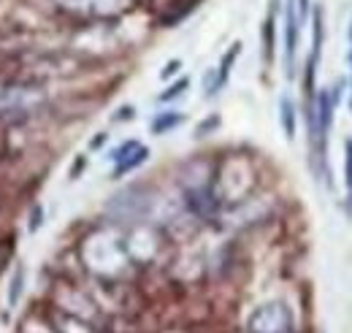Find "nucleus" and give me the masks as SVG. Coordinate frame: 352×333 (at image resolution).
<instances>
[{
    "label": "nucleus",
    "instance_id": "nucleus-1",
    "mask_svg": "<svg viewBox=\"0 0 352 333\" xmlns=\"http://www.w3.org/2000/svg\"><path fill=\"white\" fill-rule=\"evenodd\" d=\"M82 257L85 266L100 279H120L133 260L128 244L111 233H92L82 247Z\"/></svg>",
    "mask_w": 352,
    "mask_h": 333
},
{
    "label": "nucleus",
    "instance_id": "nucleus-2",
    "mask_svg": "<svg viewBox=\"0 0 352 333\" xmlns=\"http://www.w3.org/2000/svg\"><path fill=\"white\" fill-rule=\"evenodd\" d=\"M57 11L82 22H111L131 8V0H52Z\"/></svg>",
    "mask_w": 352,
    "mask_h": 333
},
{
    "label": "nucleus",
    "instance_id": "nucleus-3",
    "mask_svg": "<svg viewBox=\"0 0 352 333\" xmlns=\"http://www.w3.org/2000/svg\"><path fill=\"white\" fill-rule=\"evenodd\" d=\"M247 333H296V317L287 303L268 301L247 317Z\"/></svg>",
    "mask_w": 352,
    "mask_h": 333
},
{
    "label": "nucleus",
    "instance_id": "nucleus-4",
    "mask_svg": "<svg viewBox=\"0 0 352 333\" xmlns=\"http://www.w3.org/2000/svg\"><path fill=\"white\" fill-rule=\"evenodd\" d=\"M44 100L46 92L36 84H0V114H30Z\"/></svg>",
    "mask_w": 352,
    "mask_h": 333
},
{
    "label": "nucleus",
    "instance_id": "nucleus-5",
    "mask_svg": "<svg viewBox=\"0 0 352 333\" xmlns=\"http://www.w3.org/2000/svg\"><path fill=\"white\" fill-rule=\"evenodd\" d=\"M146 158H149V149H146L144 144H138V141H125L120 149L111 152V160H114V179H120V176L135 171L141 163H146Z\"/></svg>",
    "mask_w": 352,
    "mask_h": 333
},
{
    "label": "nucleus",
    "instance_id": "nucleus-6",
    "mask_svg": "<svg viewBox=\"0 0 352 333\" xmlns=\"http://www.w3.org/2000/svg\"><path fill=\"white\" fill-rule=\"evenodd\" d=\"M298 28H301V19H298L296 0H287V6H285V68H287V76H293V65H296Z\"/></svg>",
    "mask_w": 352,
    "mask_h": 333
},
{
    "label": "nucleus",
    "instance_id": "nucleus-7",
    "mask_svg": "<svg viewBox=\"0 0 352 333\" xmlns=\"http://www.w3.org/2000/svg\"><path fill=\"white\" fill-rule=\"evenodd\" d=\"M239 54H241V43L236 41L225 54H222V60H220V65L204 79V95L206 98H214L217 92H220L222 87H225V82L230 79V71H233V63L239 60Z\"/></svg>",
    "mask_w": 352,
    "mask_h": 333
},
{
    "label": "nucleus",
    "instance_id": "nucleus-8",
    "mask_svg": "<svg viewBox=\"0 0 352 333\" xmlns=\"http://www.w3.org/2000/svg\"><path fill=\"white\" fill-rule=\"evenodd\" d=\"M52 328L57 333H98V328H95L92 323H85V320H79V317H71V314H65V312H57V314L52 317Z\"/></svg>",
    "mask_w": 352,
    "mask_h": 333
},
{
    "label": "nucleus",
    "instance_id": "nucleus-9",
    "mask_svg": "<svg viewBox=\"0 0 352 333\" xmlns=\"http://www.w3.org/2000/svg\"><path fill=\"white\" fill-rule=\"evenodd\" d=\"M279 122L285 130V138L293 141L296 138V103L290 95H282L279 98Z\"/></svg>",
    "mask_w": 352,
    "mask_h": 333
},
{
    "label": "nucleus",
    "instance_id": "nucleus-10",
    "mask_svg": "<svg viewBox=\"0 0 352 333\" xmlns=\"http://www.w3.org/2000/svg\"><path fill=\"white\" fill-rule=\"evenodd\" d=\"M25 277H28L25 266H22V263H16V268H14V274H11V282H8V292H6L8 306H16V303L22 301V292H25Z\"/></svg>",
    "mask_w": 352,
    "mask_h": 333
},
{
    "label": "nucleus",
    "instance_id": "nucleus-11",
    "mask_svg": "<svg viewBox=\"0 0 352 333\" xmlns=\"http://www.w3.org/2000/svg\"><path fill=\"white\" fill-rule=\"evenodd\" d=\"M182 122H184V117H182L179 111H163V114H157V117L152 120V133H155V136L171 133V130L179 127Z\"/></svg>",
    "mask_w": 352,
    "mask_h": 333
},
{
    "label": "nucleus",
    "instance_id": "nucleus-12",
    "mask_svg": "<svg viewBox=\"0 0 352 333\" xmlns=\"http://www.w3.org/2000/svg\"><path fill=\"white\" fill-rule=\"evenodd\" d=\"M344 182H347V195H350V211H352V138L344 144Z\"/></svg>",
    "mask_w": 352,
    "mask_h": 333
},
{
    "label": "nucleus",
    "instance_id": "nucleus-13",
    "mask_svg": "<svg viewBox=\"0 0 352 333\" xmlns=\"http://www.w3.org/2000/svg\"><path fill=\"white\" fill-rule=\"evenodd\" d=\"M187 87H190V79L184 76V79H179V82L171 84V87H168L166 92H160V100H163V103H168V100H174V98H179V95H182V92H184Z\"/></svg>",
    "mask_w": 352,
    "mask_h": 333
},
{
    "label": "nucleus",
    "instance_id": "nucleus-14",
    "mask_svg": "<svg viewBox=\"0 0 352 333\" xmlns=\"http://www.w3.org/2000/svg\"><path fill=\"white\" fill-rule=\"evenodd\" d=\"M41 225H44V206H41V204H36V206L30 208L28 230H30V233H38V230H41Z\"/></svg>",
    "mask_w": 352,
    "mask_h": 333
},
{
    "label": "nucleus",
    "instance_id": "nucleus-15",
    "mask_svg": "<svg viewBox=\"0 0 352 333\" xmlns=\"http://www.w3.org/2000/svg\"><path fill=\"white\" fill-rule=\"evenodd\" d=\"M117 201H122V204H133V201H131V195H128V193H122V195H117ZM141 204H146V201H138V204H135V208H133V211H128V208H120V217H125V211H128V217H138V214H141Z\"/></svg>",
    "mask_w": 352,
    "mask_h": 333
},
{
    "label": "nucleus",
    "instance_id": "nucleus-16",
    "mask_svg": "<svg viewBox=\"0 0 352 333\" xmlns=\"http://www.w3.org/2000/svg\"><path fill=\"white\" fill-rule=\"evenodd\" d=\"M179 68H182V60H171V63H166V68L160 71V79H171L174 74H179Z\"/></svg>",
    "mask_w": 352,
    "mask_h": 333
},
{
    "label": "nucleus",
    "instance_id": "nucleus-17",
    "mask_svg": "<svg viewBox=\"0 0 352 333\" xmlns=\"http://www.w3.org/2000/svg\"><path fill=\"white\" fill-rule=\"evenodd\" d=\"M296 8H298V19L304 22L309 14V0H296Z\"/></svg>",
    "mask_w": 352,
    "mask_h": 333
},
{
    "label": "nucleus",
    "instance_id": "nucleus-18",
    "mask_svg": "<svg viewBox=\"0 0 352 333\" xmlns=\"http://www.w3.org/2000/svg\"><path fill=\"white\" fill-rule=\"evenodd\" d=\"M220 125V117H212L209 122H204V125L198 127V136H206V130H212V127H217Z\"/></svg>",
    "mask_w": 352,
    "mask_h": 333
},
{
    "label": "nucleus",
    "instance_id": "nucleus-19",
    "mask_svg": "<svg viewBox=\"0 0 352 333\" xmlns=\"http://www.w3.org/2000/svg\"><path fill=\"white\" fill-rule=\"evenodd\" d=\"M122 114H117V120H133V109L131 106H125V109H120Z\"/></svg>",
    "mask_w": 352,
    "mask_h": 333
},
{
    "label": "nucleus",
    "instance_id": "nucleus-20",
    "mask_svg": "<svg viewBox=\"0 0 352 333\" xmlns=\"http://www.w3.org/2000/svg\"><path fill=\"white\" fill-rule=\"evenodd\" d=\"M103 141H106V133H103V136H98V138H92V144H89V147H92V149H95V147H100V144H103Z\"/></svg>",
    "mask_w": 352,
    "mask_h": 333
}]
</instances>
